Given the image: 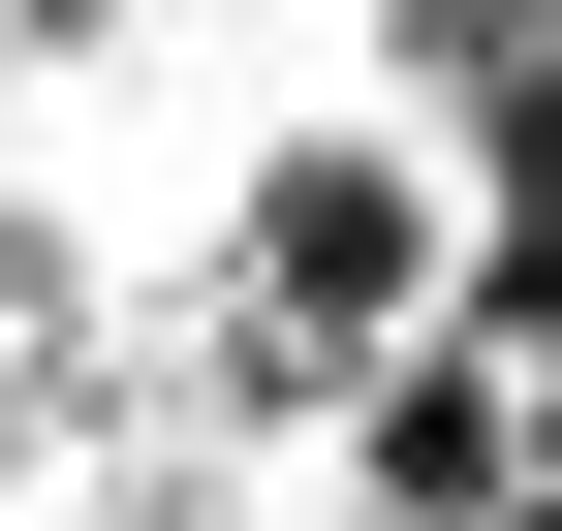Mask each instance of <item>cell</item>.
Masks as SVG:
<instances>
[{
	"mask_svg": "<svg viewBox=\"0 0 562 531\" xmlns=\"http://www.w3.org/2000/svg\"><path fill=\"white\" fill-rule=\"evenodd\" d=\"M438 125H313V157L250 188V375H375L406 313H438Z\"/></svg>",
	"mask_w": 562,
	"mask_h": 531,
	"instance_id": "cell-1",
	"label": "cell"
},
{
	"mask_svg": "<svg viewBox=\"0 0 562 531\" xmlns=\"http://www.w3.org/2000/svg\"><path fill=\"white\" fill-rule=\"evenodd\" d=\"M501 470H531V407L469 344H375L344 375V531H501Z\"/></svg>",
	"mask_w": 562,
	"mask_h": 531,
	"instance_id": "cell-2",
	"label": "cell"
}]
</instances>
